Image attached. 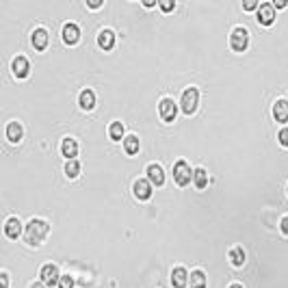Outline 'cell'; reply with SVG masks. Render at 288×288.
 I'll return each mask as SVG.
<instances>
[{
	"mask_svg": "<svg viewBox=\"0 0 288 288\" xmlns=\"http://www.w3.org/2000/svg\"><path fill=\"white\" fill-rule=\"evenodd\" d=\"M174 7H176L174 0H163V2H160V9H163V11H171Z\"/></svg>",
	"mask_w": 288,
	"mask_h": 288,
	"instance_id": "obj_28",
	"label": "cell"
},
{
	"mask_svg": "<svg viewBox=\"0 0 288 288\" xmlns=\"http://www.w3.org/2000/svg\"><path fill=\"white\" fill-rule=\"evenodd\" d=\"M61 150H63V156H67V160H74V156L78 154V145H76L74 139H63Z\"/></svg>",
	"mask_w": 288,
	"mask_h": 288,
	"instance_id": "obj_14",
	"label": "cell"
},
{
	"mask_svg": "<svg viewBox=\"0 0 288 288\" xmlns=\"http://www.w3.org/2000/svg\"><path fill=\"white\" fill-rule=\"evenodd\" d=\"M148 178L152 184H156V186H160L165 182V174H163V169H160L158 165H150L148 167Z\"/></svg>",
	"mask_w": 288,
	"mask_h": 288,
	"instance_id": "obj_11",
	"label": "cell"
},
{
	"mask_svg": "<svg viewBox=\"0 0 288 288\" xmlns=\"http://www.w3.org/2000/svg\"><path fill=\"white\" fill-rule=\"evenodd\" d=\"M4 232H7L9 239H18L20 232H22V223H20V219H9L7 225H4Z\"/></svg>",
	"mask_w": 288,
	"mask_h": 288,
	"instance_id": "obj_16",
	"label": "cell"
},
{
	"mask_svg": "<svg viewBox=\"0 0 288 288\" xmlns=\"http://www.w3.org/2000/svg\"><path fill=\"white\" fill-rule=\"evenodd\" d=\"M42 280H44V284H45V286H54V284H59V282H61V275H59L57 265H45L44 269H42Z\"/></svg>",
	"mask_w": 288,
	"mask_h": 288,
	"instance_id": "obj_6",
	"label": "cell"
},
{
	"mask_svg": "<svg viewBox=\"0 0 288 288\" xmlns=\"http://www.w3.org/2000/svg\"><path fill=\"white\" fill-rule=\"evenodd\" d=\"M282 232H284V234H288V217H284V219H282Z\"/></svg>",
	"mask_w": 288,
	"mask_h": 288,
	"instance_id": "obj_30",
	"label": "cell"
},
{
	"mask_svg": "<svg viewBox=\"0 0 288 288\" xmlns=\"http://www.w3.org/2000/svg\"><path fill=\"white\" fill-rule=\"evenodd\" d=\"M80 106H83L85 111H91L95 106V93L91 89H85L83 93H80Z\"/></svg>",
	"mask_w": 288,
	"mask_h": 288,
	"instance_id": "obj_18",
	"label": "cell"
},
{
	"mask_svg": "<svg viewBox=\"0 0 288 288\" xmlns=\"http://www.w3.org/2000/svg\"><path fill=\"white\" fill-rule=\"evenodd\" d=\"M100 4H102V2H100V0H89V7H93V9H98Z\"/></svg>",
	"mask_w": 288,
	"mask_h": 288,
	"instance_id": "obj_33",
	"label": "cell"
},
{
	"mask_svg": "<svg viewBox=\"0 0 288 288\" xmlns=\"http://www.w3.org/2000/svg\"><path fill=\"white\" fill-rule=\"evenodd\" d=\"M134 195L139 197V199H150L152 195V184L148 180H136L134 182Z\"/></svg>",
	"mask_w": 288,
	"mask_h": 288,
	"instance_id": "obj_9",
	"label": "cell"
},
{
	"mask_svg": "<svg viewBox=\"0 0 288 288\" xmlns=\"http://www.w3.org/2000/svg\"><path fill=\"white\" fill-rule=\"evenodd\" d=\"M33 45H35L37 50H44L45 45H48V33H45L44 28H37V30L33 33Z\"/></svg>",
	"mask_w": 288,
	"mask_h": 288,
	"instance_id": "obj_17",
	"label": "cell"
},
{
	"mask_svg": "<svg viewBox=\"0 0 288 288\" xmlns=\"http://www.w3.org/2000/svg\"><path fill=\"white\" fill-rule=\"evenodd\" d=\"M176 111H178V109H176L174 100H169V98L160 100V117H163L165 121H174Z\"/></svg>",
	"mask_w": 288,
	"mask_h": 288,
	"instance_id": "obj_7",
	"label": "cell"
},
{
	"mask_svg": "<svg viewBox=\"0 0 288 288\" xmlns=\"http://www.w3.org/2000/svg\"><path fill=\"white\" fill-rule=\"evenodd\" d=\"M78 37H80V28L76 26L74 22L65 24V26H63V39H65V44H76V42H78Z\"/></svg>",
	"mask_w": 288,
	"mask_h": 288,
	"instance_id": "obj_8",
	"label": "cell"
},
{
	"mask_svg": "<svg viewBox=\"0 0 288 288\" xmlns=\"http://www.w3.org/2000/svg\"><path fill=\"white\" fill-rule=\"evenodd\" d=\"M273 7H277V9L286 7V0H275V2H273Z\"/></svg>",
	"mask_w": 288,
	"mask_h": 288,
	"instance_id": "obj_31",
	"label": "cell"
},
{
	"mask_svg": "<svg viewBox=\"0 0 288 288\" xmlns=\"http://www.w3.org/2000/svg\"><path fill=\"white\" fill-rule=\"evenodd\" d=\"M193 182H195V186L197 189H204L206 184H208V174H206V169H195L193 171Z\"/></svg>",
	"mask_w": 288,
	"mask_h": 288,
	"instance_id": "obj_20",
	"label": "cell"
},
{
	"mask_svg": "<svg viewBox=\"0 0 288 288\" xmlns=\"http://www.w3.org/2000/svg\"><path fill=\"white\" fill-rule=\"evenodd\" d=\"M30 288H44L42 284H33V286H30Z\"/></svg>",
	"mask_w": 288,
	"mask_h": 288,
	"instance_id": "obj_34",
	"label": "cell"
},
{
	"mask_svg": "<svg viewBox=\"0 0 288 288\" xmlns=\"http://www.w3.org/2000/svg\"><path fill=\"white\" fill-rule=\"evenodd\" d=\"M230 260L234 266H243V262H245V251H243L241 247H234V249L230 251Z\"/></svg>",
	"mask_w": 288,
	"mask_h": 288,
	"instance_id": "obj_23",
	"label": "cell"
},
{
	"mask_svg": "<svg viewBox=\"0 0 288 288\" xmlns=\"http://www.w3.org/2000/svg\"><path fill=\"white\" fill-rule=\"evenodd\" d=\"M186 282H189V273H186V269H182V266L174 269V273H171V284H174L176 288H184Z\"/></svg>",
	"mask_w": 288,
	"mask_h": 288,
	"instance_id": "obj_10",
	"label": "cell"
},
{
	"mask_svg": "<svg viewBox=\"0 0 288 288\" xmlns=\"http://www.w3.org/2000/svg\"><path fill=\"white\" fill-rule=\"evenodd\" d=\"M273 20H275V7H273L271 2L260 4V7H258V22L269 26V24H273Z\"/></svg>",
	"mask_w": 288,
	"mask_h": 288,
	"instance_id": "obj_5",
	"label": "cell"
},
{
	"mask_svg": "<svg viewBox=\"0 0 288 288\" xmlns=\"http://www.w3.org/2000/svg\"><path fill=\"white\" fill-rule=\"evenodd\" d=\"M59 288H74V277H69V275H61Z\"/></svg>",
	"mask_w": 288,
	"mask_h": 288,
	"instance_id": "obj_26",
	"label": "cell"
},
{
	"mask_svg": "<svg viewBox=\"0 0 288 288\" xmlns=\"http://www.w3.org/2000/svg\"><path fill=\"white\" fill-rule=\"evenodd\" d=\"M13 74L18 76V78H24V76H28V61L24 57H18L13 61Z\"/></svg>",
	"mask_w": 288,
	"mask_h": 288,
	"instance_id": "obj_13",
	"label": "cell"
},
{
	"mask_svg": "<svg viewBox=\"0 0 288 288\" xmlns=\"http://www.w3.org/2000/svg\"><path fill=\"white\" fill-rule=\"evenodd\" d=\"M98 44H100V48H104V50H111V48H113V44H115L113 30H102V33L98 35Z\"/></svg>",
	"mask_w": 288,
	"mask_h": 288,
	"instance_id": "obj_15",
	"label": "cell"
},
{
	"mask_svg": "<svg viewBox=\"0 0 288 288\" xmlns=\"http://www.w3.org/2000/svg\"><path fill=\"white\" fill-rule=\"evenodd\" d=\"M277 139H280L282 145H286V148H288V128H282V130H280V136H277Z\"/></svg>",
	"mask_w": 288,
	"mask_h": 288,
	"instance_id": "obj_27",
	"label": "cell"
},
{
	"mask_svg": "<svg viewBox=\"0 0 288 288\" xmlns=\"http://www.w3.org/2000/svg\"><path fill=\"white\" fill-rule=\"evenodd\" d=\"M65 174H67V178H76V176L80 174V165L78 160H67V165H65Z\"/></svg>",
	"mask_w": 288,
	"mask_h": 288,
	"instance_id": "obj_25",
	"label": "cell"
},
{
	"mask_svg": "<svg viewBox=\"0 0 288 288\" xmlns=\"http://www.w3.org/2000/svg\"><path fill=\"white\" fill-rule=\"evenodd\" d=\"M124 148H126L128 154H134V152H139V136H134V134L126 136V139H124Z\"/></svg>",
	"mask_w": 288,
	"mask_h": 288,
	"instance_id": "obj_22",
	"label": "cell"
},
{
	"mask_svg": "<svg viewBox=\"0 0 288 288\" xmlns=\"http://www.w3.org/2000/svg\"><path fill=\"white\" fill-rule=\"evenodd\" d=\"M45 234H48V223L42 221V219H33L26 225V239H28V243H35V245H37V243H42L45 239Z\"/></svg>",
	"mask_w": 288,
	"mask_h": 288,
	"instance_id": "obj_1",
	"label": "cell"
},
{
	"mask_svg": "<svg viewBox=\"0 0 288 288\" xmlns=\"http://www.w3.org/2000/svg\"><path fill=\"white\" fill-rule=\"evenodd\" d=\"M109 134H111V139H115V141H119L121 136H124V126H121V121H113V124H111Z\"/></svg>",
	"mask_w": 288,
	"mask_h": 288,
	"instance_id": "obj_24",
	"label": "cell"
},
{
	"mask_svg": "<svg viewBox=\"0 0 288 288\" xmlns=\"http://www.w3.org/2000/svg\"><path fill=\"white\" fill-rule=\"evenodd\" d=\"M191 169H189V165L184 163V160H178L176 163V167H174V178H176V182H178L180 186H184V184H189L191 182Z\"/></svg>",
	"mask_w": 288,
	"mask_h": 288,
	"instance_id": "obj_4",
	"label": "cell"
},
{
	"mask_svg": "<svg viewBox=\"0 0 288 288\" xmlns=\"http://www.w3.org/2000/svg\"><path fill=\"white\" fill-rule=\"evenodd\" d=\"M191 282V288H206V275L201 271H193L189 277Z\"/></svg>",
	"mask_w": 288,
	"mask_h": 288,
	"instance_id": "obj_21",
	"label": "cell"
},
{
	"mask_svg": "<svg viewBox=\"0 0 288 288\" xmlns=\"http://www.w3.org/2000/svg\"><path fill=\"white\" fill-rule=\"evenodd\" d=\"M230 44L234 50H239V52H243V50L247 48V44H249V33H247L245 28H234L230 35Z\"/></svg>",
	"mask_w": 288,
	"mask_h": 288,
	"instance_id": "obj_2",
	"label": "cell"
},
{
	"mask_svg": "<svg viewBox=\"0 0 288 288\" xmlns=\"http://www.w3.org/2000/svg\"><path fill=\"white\" fill-rule=\"evenodd\" d=\"M273 115H275L277 121H288V102L286 100H277L275 106H273Z\"/></svg>",
	"mask_w": 288,
	"mask_h": 288,
	"instance_id": "obj_12",
	"label": "cell"
},
{
	"mask_svg": "<svg viewBox=\"0 0 288 288\" xmlns=\"http://www.w3.org/2000/svg\"><path fill=\"white\" fill-rule=\"evenodd\" d=\"M230 288H243V286H241V284H232Z\"/></svg>",
	"mask_w": 288,
	"mask_h": 288,
	"instance_id": "obj_35",
	"label": "cell"
},
{
	"mask_svg": "<svg viewBox=\"0 0 288 288\" xmlns=\"http://www.w3.org/2000/svg\"><path fill=\"white\" fill-rule=\"evenodd\" d=\"M197 100H199V93H197V89L195 87H189L184 93H182V111L191 115L197 109Z\"/></svg>",
	"mask_w": 288,
	"mask_h": 288,
	"instance_id": "obj_3",
	"label": "cell"
},
{
	"mask_svg": "<svg viewBox=\"0 0 288 288\" xmlns=\"http://www.w3.org/2000/svg\"><path fill=\"white\" fill-rule=\"evenodd\" d=\"M9 286V275L7 273H2V288H7Z\"/></svg>",
	"mask_w": 288,
	"mask_h": 288,
	"instance_id": "obj_32",
	"label": "cell"
},
{
	"mask_svg": "<svg viewBox=\"0 0 288 288\" xmlns=\"http://www.w3.org/2000/svg\"><path fill=\"white\" fill-rule=\"evenodd\" d=\"M7 136H9V141L18 143V141L22 139V126H20L18 121H11V124L7 126Z\"/></svg>",
	"mask_w": 288,
	"mask_h": 288,
	"instance_id": "obj_19",
	"label": "cell"
},
{
	"mask_svg": "<svg viewBox=\"0 0 288 288\" xmlns=\"http://www.w3.org/2000/svg\"><path fill=\"white\" fill-rule=\"evenodd\" d=\"M256 7H258L256 0H247V2H245V9H247V11H251V9H256Z\"/></svg>",
	"mask_w": 288,
	"mask_h": 288,
	"instance_id": "obj_29",
	"label": "cell"
}]
</instances>
